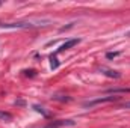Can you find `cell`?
<instances>
[{"mask_svg": "<svg viewBox=\"0 0 130 128\" xmlns=\"http://www.w3.org/2000/svg\"><path fill=\"white\" fill-rule=\"evenodd\" d=\"M0 26L6 27V29H30V27H36V26H44V24H35L32 21H18V23H5Z\"/></svg>", "mask_w": 130, "mask_h": 128, "instance_id": "6da1fadb", "label": "cell"}, {"mask_svg": "<svg viewBox=\"0 0 130 128\" xmlns=\"http://www.w3.org/2000/svg\"><path fill=\"white\" fill-rule=\"evenodd\" d=\"M118 96L113 95V96H101V98H97V99H91V101H86L83 102V107H94L97 104H104V102H112V101H117Z\"/></svg>", "mask_w": 130, "mask_h": 128, "instance_id": "7a4b0ae2", "label": "cell"}, {"mask_svg": "<svg viewBox=\"0 0 130 128\" xmlns=\"http://www.w3.org/2000/svg\"><path fill=\"white\" fill-rule=\"evenodd\" d=\"M80 42V39L79 38H74V39H70V41H67L64 42L62 45H61V48H59V51H65V50H70V48H73L74 45H77Z\"/></svg>", "mask_w": 130, "mask_h": 128, "instance_id": "3957f363", "label": "cell"}, {"mask_svg": "<svg viewBox=\"0 0 130 128\" xmlns=\"http://www.w3.org/2000/svg\"><path fill=\"white\" fill-rule=\"evenodd\" d=\"M101 72L106 77H110V78H120L121 77V74L118 71H113V69H101Z\"/></svg>", "mask_w": 130, "mask_h": 128, "instance_id": "277c9868", "label": "cell"}, {"mask_svg": "<svg viewBox=\"0 0 130 128\" xmlns=\"http://www.w3.org/2000/svg\"><path fill=\"white\" fill-rule=\"evenodd\" d=\"M107 92L113 94V95H117V94H129L130 88H113V89H107Z\"/></svg>", "mask_w": 130, "mask_h": 128, "instance_id": "5b68a950", "label": "cell"}, {"mask_svg": "<svg viewBox=\"0 0 130 128\" xmlns=\"http://www.w3.org/2000/svg\"><path fill=\"white\" fill-rule=\"evenodd\" d=\"M0 119L5 121V122H11V121H12V115L5 113V112H0Z\"/></svg>", "mask_w": 130, "mask_h": 128, "instance_id": "8992f818", "label": "cell"}, {"mask_svg": "<svg viewBox=\"0 0 130 128\" xmlns=\"http://www.w3.org/2000/svg\"><path fill=\"white\" fill-rule=\"evenodd\" d=\"M53 99H55V101H71V98L67 96V95H55Z\"/></svg>", "mask_w": 130, "mask_h": 128, "instance_id": "52a82bcc", "label": "cell"}, {"mask_svg": "<svg viewBox=\"0 0 130 128\" xmlns=\"http://www.w3.org/2000/svg\"><path fill=\"white\" fill-rule=\"evenodd\" d=\"M50 65H52V68H53V69H56V68L59 66V62H58L56 56H50Z\"/></svg>", "mask_w": 130, "mask_h": 128, "instance_id": "ba28073f", "label": "cell"}, {"mask_svg": "<svg viewBox=\"0 0 130 128\" xmlns=\"http://www.w3.org/2000/svg\"><path fill=\"white\" fill-rule=\"evenodd\" d=\"M117 56H120V51H113V53H107V54H106L107 59H115Z\"/></svg>", "mask_w": 130, "mask_h": 128, "instance_id": "9c48e42d", "label": "cell"}, {"mask_svg": "<svg viewBox=\"0 0 130 128\" xmlns=\"http://www.w3.org/2000/svg\"><path fill=\"white\" fill-rule=\"evenodd\" d=\"M33 107H35V110H36V112H41L42 115H45V112L42 110V107H39V105H33Z\"/></svg>", "mask_w": 130, "mask_h": 128, "instance_id": "30bf717a", "label": "cell"}, {"mask_svg": "<svg viewBox=\"0 0 130 128\" xmlns=\"http://www.w3.org/2000/svg\"><path fill=\"white\" fill-rule=\"evenodd\" d=\"M123 107H124V109H130V102H126V104H124Z\"/></svg>", "mask_w": 130, "mask_h": 128, "instance_id": "8fae6325", "label": "cell"}, {"mask_svg": "<svg viewBox=\"0 0 130 128\" xmlns=\"http://www.w3.org/2000/svg\"><path fill=\"white\" fill-rule=\"evenodd\" d=\"M127 36H130V32H129V33H127Z\"/></svg>", "mask_w": 130, "mask_h": 128, "instance_id": "7c38bea8", "label": "cell"}]
</instances>
